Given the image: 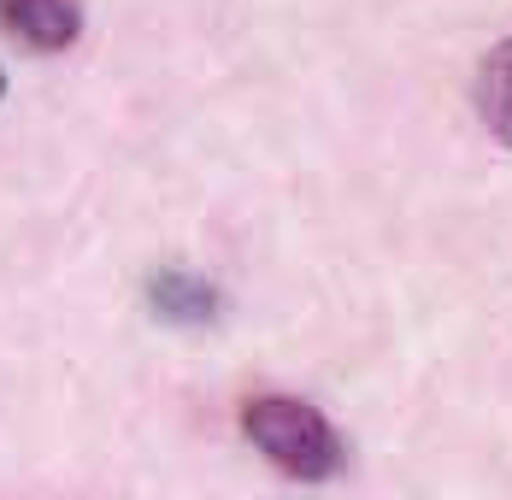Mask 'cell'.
Returning a JSON list of instances; mask_svg holds the SVG:
<instances>
[{"label": "cell", "instance_id": "cell-5", "mask_svg": "<svg viewBox=\"0 0 512 500\" xmlns=\"http://www.w3.org/2000/svg\"><path fill=\"white\" fill-rule=\"evenodd\" d=\"M0 95H6V71H0Z\"/></svg>", "mask_w": 512, "mask_h": 500}, {"label": "cell", "instance_id": "cell-2", "mask_svg": "<svg viewBox=\"0 0 512 500\" xmlns=\"http://www.w3.org/2000/svg\"><path fill=\"white\" fill-rule=\"evenodd\" d=\"M0 30L30 53H65L83 36L77 0H0Z\"/></svg>", "mask_w": 512, "mask_h": 500}, {"label": "cell", "instance_id": "cell-4", "mask_svg": "<svg viewBox=\"0 0 512 500\" xmlns=\"http://www.w3.org/2000/svg\"><path fill=\"white\" fill-rule=\"evenodd\" d=\"M148 300H154L159 318H171V324H195V318H212V312H218V295H212V283H201L195 271H177V265L154 271V283H148Z\"/></svg>", "mask_w": 512, "mask_h": 500}, {"label": "cell", "instance_id": "cell-3", "mask_svg": "<svg viewBox=\"0 0 512 500\" xmlns=\"http://www.w3.org/2000/svg\"><path fill=\"white\" fill-rule=\"evenodd\" d=\"M477 112H483L489 136L501 148H512V36L495 42L489 59H483V71H477Z\"/></svg>", "mask_w": 512, "mask_h": 500}, {"label": "cell", "instance_id": "cell-1", "mask_svg": "<svg viewBox=\"0 0 512 500\" xmlns=\"http://www.w3.org/2000/svg\"><path fill=\"white\" fill-rule=\"evenodd\" d=\"M242 436L295 483H330L342 471V436L312 400L254 395L242 406Z\"/></svg>", "mask_w": 512, "mask_h": 500}]
</instances>
